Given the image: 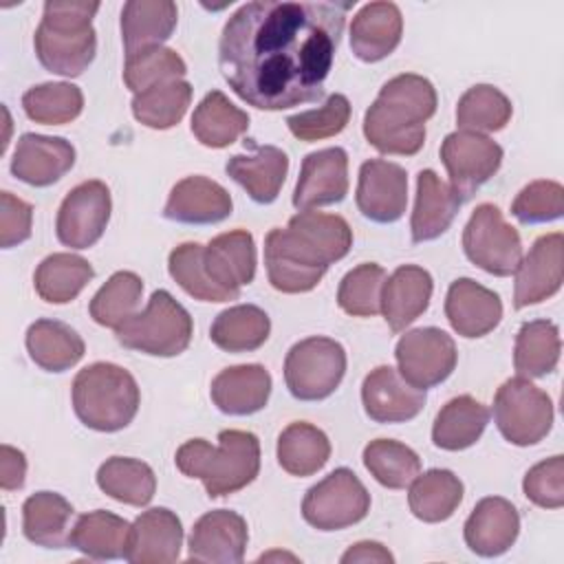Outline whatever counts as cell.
I'll return each mask as SVG.
<instances>
[{"instance_id":"obj_38","label":"cell","mask_w":564,"mask_h":564,"mask_svg":"<svg viewBox=\"0 0 564 564\" xmlns=\"http://www.w3.org/2000/svg\"><path fill=\"white\" fill-rule=\"evenodd\" d=\"M93 275L95 269L86 258L75 253H51L37 264L33 284L44 302L66 304L82 293Z\"/></svg>"},{"instance_id":"obj_1","label":"cell","mask_w":564,"mask_h":564,"mask_svg":"<svg viewBox=\"0 0 564 564\" xmlns=\"http://www.w3.org/2000/svg\"><path fill=\"white\" fill-rule=\"evenodd\" d=\"M352 2L242 4L223 26L218 66L229 88L260 110L317 101Z\"/></svg>"},{"instance_id":"obj_52","label":"cell","mask_w":564,"mask_h":564,"mask_svg":"<svg viewBox=\"0 0 564 564\" xmlns=\"http://www.w3.org/2000/svg\"><path fill=\"white\" fill-rule=\"evenodd\" d=\"M564 212V187L557 181H533L520 189L511 214L524 225L557 220Z\"/></svg>"},{"instance_id":"obj_9","label":"cell","mask_w":564,"mask_h":564,"mask_svg":"<svg viewBox=\"0 0 564 564\" xmlns=\"http://www.w3.org/2000/svg\"><path fill=\"white\" fill-rule=\"evenodd\" d=\"M494 421L509 443L529 447L551 432L553 401L529 379L513 377L494 397Z\"/></svg>"},{"instance_id":"obj_29","label":"cell","mask_w":564,"mask_h":564,"mask_svg":"<svg viewBox=\"0 0 564 564\" xmlns=\"http://www.w3.org/2000/svg\"><path fill=\"white\" fill-rule=\"evenodd\" d=\"M403 18L394 2H370L350 24V48L361 62L388 57L401 42Z\"/></svg>"},{"instance_id":"obj_16","label":"cell","mask_w":564,"mask_h":564,"mask_svg":"<svg viewBox=\"0 0 564 564\" xmlns=\"http://www.w3.org/2000/svg\"><path fill=\"white\" fill-rule=\"evenodd\" d=\"M357 207L375 223H394L408 207V174L399 163L370 159L359 167Z\"/></svg>"},{"instance_id":"obj_11","label":"cell","mask_w":564,"mask_h":564,"mask_svg":"<svg viewBox=\"0 0 564 564\" xmlns=\"http://www.w3.org/2000/svg\"><path fill=\"white\" fill-rule=\"evenodd\" d=\"M370 511V494L348 469L339 467L313 485L302 500L304 520L319 531H339L361 522Z\"/></svg>"},{"instance_id":"obj_42","label":"cell","mask_w":564,"mask_h":564,"mask_svg":"<svg viewBox=\"0 0 564 564\" xmlns=\"http://www.w3.org/2000/svg\"><path fill=\"white\" fill-rule=\"evenodd\" d=\"M560 330L549 319L524 322L516 337L513 366L518 377L538 379L555 370L560 361Z\"/></svg>"},{"instance_id":"obj_23","label":"cell","mask_w":564,"mask_h":564,"mask_svg":"<svg viewBox=\"0 0 564 564\" xmlns=\"http://www.w3.org/2000/svg\"><path fill=\"white\" fill-rule=\"evenodd\" d=\"M183 546V527L174 511L154 507L143 511L130 529L126 560L132 564L176 562Z\"/></svg>"},{"instance_id":"obj_47","label":"cell","mask_w":564,"mask_h":564,"mask_svg":"<svg viewBox=\"0 0 564 564\" xmlns=\"http://www.w3.org/2000/svg\"><path fill=\"white\" fill-rule=\"evenodd\" d=\"M167 271L174 278V282L194 300H200V302L238 300L236 293L218 286L209 278L203 260V245L198 242H183L174 247L167 258Z\"/></svg>"},{"instance_id":"obj_25","label":"cell","mask_w":564,"mask_h":564,"mask_svg":"<svg viewBox=\"0 0 564 564\" xmlns=\"http://www.w3.org/2000/svg\"><path fill=\"white\" fill-rule=\"evenodd\" d=\"M203 260L209 278L218 286L240 295V289L256 278L253 236L245 229L225 231L203 247Z\"/></svg>"},{"instance_id":"obj_50","label":"cell","mask_w":564,"mask_h":564,"mask_svg":"<svg viewBox=\"0 0 564 564\" xmlns=\"http://www.w3.org/2000/svg\"><path fill=\"white\" fill-rule=\"evenodd\" d=\"M383 267L375 262H364L350 269L337 291V304L344 313L352 317H372L381 311V291L386 284Z\"/></svg>"},{"instance_id":"obj_21","label":"cell","mask_w":564,"mask_h":564,"mask_svg":"<svg viewBox=\"0 0 564 564\" xmlns=\"http://www.w3.org/2000/svg\"><path fill=\"white\" fill-rule=\"evenodd\" d=\"M445 315L458 335L474 339L491 333L500 324L502 302L498 293L471 278H458L447 289Z\"/></svg>"},{"instance_id":"obj_56","label":"cell","mask_w":564,"mask_h":564,"mask_svg":"<svg viewBox=\"0 0 564 564\" xmlns=\"http://www.w3.org/2000/svg\"><path fill=\"white\" fill-rule=\"evenodd\" d=\"M350 562H381V564H390V562H394V557H392V553L383 544L364 540V542L352 544L341 555V564H350Z\"/></svg>"},{"instance_id":"obj_51","label":"cell","mask_w":564,"mask_h":564,"mask_svg":"<svg viewBox=\"0 0 564 564\" xmlns=\"http://www.w3.org/2000/svg\"><path fill=\"white\" fill-rule=\"evenodd\" d=\"M350 119V101L346 95L335 93L326 99L322 108L297 112L286 119L293 137L300 141H322L339 134Z\"/></svg>"},{"instance_id":"obj_32","label":"cell","mask_w":564,"mask_h":564,"mask_svg":"<svg viewBox=\"0 0 564 564\" xmlns=\"http://www.w3.org/2000/svg\"><path fill=\"white\" fill-rule=\"evenodd\" d=\"M73 513V505L62 494L37 491L22 505L24 538L44 549H64L70 544L68 522Z\"/></svg>"},{"instance_id":"obj_20","label":"cell","mask_w":564,"mask_h":564,"mask_svg":"<svg viewBox=\"0 0 564 564\" xmlns=\"http://www.w3.org/2000/svg\"><path fill=\"white\" fill-rule=\"evenodd\" d=\"M75 165V148L62 137L26 132L18 139L11 172L22 183L46 187L59 181Z\"/></svg>"},{"instance_id":"obj_3","label":"cell","mask_w":564,"mask_h":564,"mask_svg":"<svg viewBox=\"0 0 564 564\" xmlns=\"http://www.w3.org/2000/svg\"><path fill=\"white\" fill-rule=\"evenodd\" d=\"M436 112L430 79L403 73L388 79L364 117V134L381 154L412 156L425 143V121Z\"/></svg>"},{"instance_id":"obj_26","label":"cell","mask_w":564,"mask_h":564,"mask_svg":"<svg viewBox=\"0 0 564 564\" xmlns=\"http://www.w3.org/2000/svg\"><path fill=\"white\" fill-rule=\"evenodd\" d=\"M214 405L231 416L262 410L271 394V375L260 364H242L220 370L209 388Z\"/></svg>"},{"instance_id":"obj_19","label":"cell","mask_w":564,"mask_h":564,"mask_svg":"<svg viewBox=\"0 0 564 564\" xmlns=\"http://www.w3.org/2000/svg\"><path fill=\"white\" fill-rule=\"evenodd\" d=\"M249 531L240 513L216 509L200 516L189 533V553L194 562L238 564L245 557Z\"/></svg>"},{"instance_id":"obj_54","label":"cell","mask_w":564,"mask_h":564,"mask_svg":"<svg viewBox=\"0 0 564 564\" xmlns=\"http://www.w3.org/2000/svg\"><path fill=\"white\" fill-rule=\"evenodd\" d=\"M31 220L33 207L13 196L11 192L0 194V245L2 249H11L31 238Z\"/></svg>"},{"instance_id":"obj_12","label":"cell","mask_w":564,"mask_h":564,"mask_svg":"<svg viewBox=\"0 0 564 564\" xmlns=\"http://www.w3.org/2000/svg\"><path fill=\"white\" fill-rule=\"evenodd\" d=\"M394 357L401 377L414 388L427 390L443 383L456 368V344L454 339L434 326L408 330L397 348Z\"/></svg>"},{"instance_id":"obj_55","label":"cell","mask_w":564,"mask_h":564,"mask_svg":"<svg viewBox=\"0 0 564 564\" xmlns=\"http://www.w3.org/2000/svg\"><path fill=\"white\" fill-rule=\"evenodd\" d=\"M26 476V458L20 449L11 445L0 447V487L4 491L20 489Z\"/></svg>"},{"instance_id":"obj_2","label":"cell","mask_w":564,"mask_h":564,"mask_svg":"<svg viewBox=\"0 0 564 564\" xmlns=\"http://www.w3.org/2000/svg\"><path fill=\"white\" fill-rule=\"evenodd\" d=\"M350 247L352 231L341 216L304 209L284 229L275 227L264 238L269 282L282 293H306Z\"/></svg>"},{"instance_id":"obj_49","label":"cell","mask_w":564,"mask_h":564,"mask_svg":"<svg viewBox=\"0 0 564 564\" xmlns=\"http://www.w3.org/2000/svg\"><path fill=\"white\" fill-rule=\"evenodd\" d=\"M185 73H187V66L176 51L165 46H150L134 55H126L123 82L137 95L152 86H159L172 79H183Z\"/></svg>"},{"instance_id":"obj_36","label":"cell","mask_w":564,"mask_h":564,"mask_svg":"<svg viewBox=\"0 0 564 564\" xmlns=\"http://www.w3.org/2000/svg\"><path fill=\"white\" fill-rule=\"evenodd\" d=\"M249 128V115L234 106L220 90L203 97L192 115V132L207 148H227Z\"/></svg>"},{"instance_id":"obj_5","label":"cell","mask_w":564,"mask_h":564,"mask_svg":"<svg viewBox=\"0 0 564 564\" xmlns=\"http://www.w3.org/2000/svg\"><path fill=\"white\" fill-rule=\"evenodd\" d=\"M99 2H59L48 0L35 29L33 44L40 64L57 75L77 77L95 59L97 37L93 18Z\"/></svg>"},{"instance_id":"obj_14","label":"cell","mask_w":564,"mask_h":564,"mask_svg":"<svg viewBox=\"0 0 564 564\" xmlns=\"http://www.w3.org/2000/svg\"><path fill=\"white\" fill-rule=\"evenodd\" d=\"M441 161L449 174V185L465 200L498 172L502 148L485 134L456 130L443 141Z\"/></svg>"},{"instance_id":"obj_31","label":"cell","mask_w":564,"mask_h":564,"mask_svg":"<svg viewBox=\"0 0 564 564\" xmlns=\"http://www.w3.org/2000/svg\"><path fill=\"white\" fill-rule=\"evenodd\" d=\"M178 9L170 0H130L121 9V40L126 55L161 46L176 29Z\"/></svg>"},{"instance_id":"obj_28","label":"cell","mask_w":564,"mask_h":564,"mask_svg":"<svg viewBox=\"0 0 564 564\" xmlns=\"http://www.w3.org/2000/svg\"><path fill=\"white\" fill-rule=\"evenodd\" d=\"M432 289V275L416 264H403L390 278H386L381 291V313L392 333L405 330V326L425 313Z\"/></svg>"},{"instance_id":"obj_41","label":"cell","mask_w":564,"mask_h":564,"mask_svg":"<svg viewBox=\"0 0 564 564\" xmlns=\"http://www.w3.org/2000/svg\"><path fill=\"white\" fill-rule=\"evenodd\" d=\"M463 500V482L449 469H430L410 482V511L423 522L447 520Z\"/></svg>"},{"instance_id":"obj_24","label":"cell","mask_w":564,"mask_h":564,"mask_svg":"<svg viewBox=\"0 0 564 564\" xmlns=\"http://www.w3.org/2000/svg\"><path fill=\"white\" fill-rule=\"evenodd\" d=\"M234 209L229 192L212 178L185 176L178 181L163 207V216L183 225H214Z\"/></svg>"},{"instance_id":"obj_18","label":"cell","mask_w":564,"mask_h":564,"mask_svg":"<svg viewBox=\"0 0 564 564\" xmlns=\"http://www.w3.org/2000/svg\"><path fill=\"white\" fill-rule=\"evenodd\" d=\"M361 403L377 423H403L423 410L425 390L408 383L392 366H379L361 383Z\"/></svg>"},{"instance_id":"obj_48","label":"cell","mask_w":564,"mask_h":564,"mask_svg":"<svg viewBox=\"0 0 564 564\" xmlns=\"http://www.w3.org/2000/svg\"><path fill=\"white\" fill-rule=\"evenodd\" d=\"M143 295V282L132 271H117L90 300V317L106 328L121 326L137 313Z\"/></svg>"},{"instance_id":"obj_8","label":"cell","mask_w":564,"mask_h":564,"mask_svg":"<svg viewBox=\"0 0 564 564\" xmlns=\"http://www.w3.org/2000/svg\"><path fill=\"white\" fill-rule=\"evenodd\" d=\"M346 372V350L330 337H306L291 346L284 359V381L300 401L330 397Z\"/></svg>"},{"instance_id":"obj_45","label":"cell","mask_w":564,"mask_h":564,"mask_svg":"<svg viewBox=\"0 0 564 564\" xmlns=\"http://www.w3.org/2000/svg\"><path fill=\"white\" fill-rule=\"evenodd\" d=\"M513 106L509 97L489 84L471 86L456 106V123L469 132H496L502 130L511 119Z\"/></svg>"},{"instance_id":"obj_13","label":"cell","mask_w":564,"mask_h":564,"mask_svg":"<svg viewBox=\"0 0 564 564\" xmlns=\"http://www.w3.org/2000/svg\"><path fill=\"white\" fill-rule=\"evenodd\" d=\"M110 189L101 181H84L73 187L59 205L55 231L62 245L70 249L93 247L110 220Z\"/></svg>"},{"instance_id":"obj_53","label":"cell","mask_w":564,"mask_h":564,"mask_svg":"<svg viewBox=\"0 0 564 564\" xmlns=\"http://www.w3.org/2000/svg\"><path fill=\"white\" fill-rule=\"evenodd\" d=\"M524 496L542 509H560L564 505V456H551L533 465L522 480Z\"/></svg>"},{"instance_id":"obj_10","label":"cell","mask_w":564,"mask_h":564,"mask_svg":"<svg viewBox=\"0 0 564 564\" xmlns=\"http://www.w3.org/2000/svg\"><path fill=\"white\" fill-rule=\"evenodd\" d=\"M463 249L469 262L498 278L516 273L522 260L520 234L491 203L478 205L469 216L463 229Z\"/></svg>"},{"instance_id":"obj_4","label":"cell","mask_w":564,"mask_h":564,"mask_svg":"<svg viewBox=\"0 0 564 564\" xmlns=\"http://www.w3.org/2000/svg\"><path fill=\"white\" fill-rule=\"evenodd\" d=\"M176 467L205 485L209 498L240 491L260 471V441L247 430H223L218 445L192 438L176 449Z\"/></svg>"},{"instance_id":"obj_7","label":"cell","mask_w":564,"mask_h":564,"mask_svg":"<svg viewBox=\"0 0 564 564\" xmlns=\"http://www.w3.org/2000/svg\"><path fill=\"white\" fill-rule=\"evenodd\" d=\"M194 324L189 313L163 289L154 291L141 313L128 317L115 328L123 348L152 357H176L192 341Z\"/></svg>"},{"instance_id":"obj_37","label":"cell","mask_w":564,"mask_h":564,"mask_svg":"<svg viewBox=\"0 0 564 564\" xmlns=\"http://www.w3.org/2000/svg\"><path fill=\"white\" fill-rule=\"evenodd\" d=\"M328 456V436L306 421H295L286 425L278 436V463L291 476L304 478L319 471L326 465Z\"/></svg>"},{"instance_id":"obj_22","label":"cell","mask_w":564,"mask_h":564,"mask_svg":"<svg viewBox=\"0 0 564 564\" xmlns=\"http://www.w3.org/2000/svg\"><path fill=\"white\" fill-rule=\"evenodd\" d=\"M520 533L518 509L500 496L482 498L469 513L463 535L465 544L482 557L507 553Z\"/></svg>"},{"instance_id":"obj_17","label":"cell","mask_w":564,"mask_h":564,"mask_svg":"<svg viewBox=\"0 0 564 564\" xmlns=\"http://www.w3.org/2000/svg\"><path fill=\"white\" fill-rule=\"evenodd\" d=\"M348 194V154L344 148H324L306 154L293 189V205L304 212L344 200Z\"/></svg>"},{"instance_id":"obj_33","label":"cell","mask_w":564,"mask_h":564,"mask_svg":"<svg viewBox=\"0 0 564 564\" xmlns=\"http://www.w3.org/2000/svg\"><path fill=\"white\" fill-rule=\"evenodd\" d=\"M132 524L117 513L97 509L77 518L70 529V546L90 560L126 557Z\"/></svg>"},{"instance_id":"obj_30","label":"cell","mask_w":564,"mask_h":564,"mask_svg":"<svg viewBox=\"0 0 564 564\" xmlns=\"http://www.w3.org/2000/svg\"><path fill=\"white\" fill-rule=\"evenodd\" d=\"M225 172L234 178L251 200L269 205L278 198L289 172V156L275 145H256L253 154H234Z\"/></svg>"},{"instance_id":"obj_15","label":"cell","mask_w":564,"mask_h":564,"mask_svg":"<svg viewBox=\"0 0 564 564\" xmlns=\"http://www.w3.org/2000/svg\"><path fill=\"white\" fill-rule=\"evenodd\" d=\"M564 282V236L562 231L540 236L516 269L513 306L524 308L549 300Z\"/></svg>"},{"instance_id":"obj_40","label":"cell","mask_w":564,"mask_h":564,"mask_svg":"<svg viewBox=\"0 0 564 564\" xmlns=\"http://www.w3.org/2000/svg\"><path fill=\"white\" fill-rule=\"evenodd\" d=\"M99 489L117 502L145 507L156 491V476L143 460L128 456H112L97 469Z\"/></svg>"},{"instance_id":"obj_34","label":"cell","mask_w":564,"mask_h":564,"mask_svg":"<svg viewBox=\"0 0 564 564\" xmlns=\"http://www.w3.org/2000/svg\"><path fill=\"white\" fill-rule=\"evenodd\" d=\"M26 350L42 370L64 372L84 357L86 346L68 324L59 319H37L26 330Z\"/></svg>"},{"instance_id":"obj_35","label":"cell","mask_w":564,"mask_h":564,"mask_svg":"<svg viewBox=\"0 0 564 564\" xmlns=\"http://www.w3.org/2000/svg\"><path fill=\"white\" fill-rule=\"evenodd\" d=\"M489 423V410L469 394L447 401L432 425V441L436 447L458 452L471 447Z\"/></svg>"},{"instance_id":"obj_27","label":"cell","mask_w":564,"mask_h":564,"mask_svg":"<svg viewBox=\"0 0 564 564\" xmlns=\"http://www.w3.org/2000/svg\"><path fill=\"white\" fill-rule=\"evenodd\" d=\"M463 205L460 194L438 178L434 170H421L416 176V203L410 220L412 242H427L445 234Z\"/></svg>"},{"instance_id":"obj_6","label":"cell","mask_w":564,"mask_h":564,"mask_svg":"<svg viewBox=\"0 0 564 564\" xmlns=\"http://www.w3.org/2000/svg\"><path fill=\"white\" fill-rule=\"evenodd\" d=\"M141 403L134 377L110 361H97L77 372L73 408L77 419L97 432H119L132 423Z\"/></svg>"},{"instance_id":"obj_44","label":"cell","mask_w":564,"mask_h":564,"mask_svg":"<svg viewBox=\"0 0 564 564\" xmlns=\"http://www.w3.org/2000/svg\"><path fill=\"white\" fill-rule=\"evenodd\" d=\"M364 465L388 489H405L421 471L419 454L392 438H377L364 447Z\"/></svg>"},{"instance_id":"obj_39","label":"cell","mask_w":564,"mask_h":564,"mask_svg":"<svg viewBox=\"0 0 564 564\" xmlns=\"http://www.w3.org/2000/svg\"><path fill=\"white\" fill-rule=\"evenodd\" d=\"M271 333L269 315L253 304H238L216 315L209 339L227 352H249L260 348Z\"/></svg>"},{"instance_id":"obj_46","label":"cell","mask_w":564,"mask_h":564,"mask_svg":"<svg viewBox=\"0 0 564 564\" xmlns=\"http://www.w3.org/2000/svg\"><path fill=\"white\" fill-rule=\"evenodd\" d=\"M22 108L35 123L64 126L79 117L84 108V95L75 84L48 82L29 88L22 95Z\"/></svg>"},{"instance_id":"obj_43","label":"cell","mask_w":564,"mask_h":564,"mask_svg":"<svg viewBox=\"0 0 564 564\" xmlns=\"http://www.w3.org/2000/svg\"><path fill=\"white\" fill-rule=\"evenodd\" d=\"M189 101H192L189 82L172 79V82L152 86L143 93H137L132 97V115L139 123L148 128L167 130L183 119Z\"/></svg>"}]
</instances>
